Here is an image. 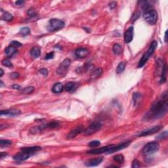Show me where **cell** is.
Masks as SVG:
<instances>
[{
    "label": "cell",
    "mask_w": 168,
    "mask_h": 168,
    "mask_svg": "<svg viewBox=\"0 0 168 168\" xmlns=\"http://www.w3.org/2000/svg\"><path fill=\"white\" fill-rule=\"evenodd\" d=\"M167 108V92L165 91L161 95V98L152 104L146 117L148 119L160 118L166 114Z\"/></svg>",
    "instance_id": "cell-1"
},
{
    "label": "cell",
    "mask_w": 168,
    "mask_h": 168,
    "mask_svg": "<svg viewBox=\"0 0 168 168\" xmlns=\"http://www.w3.org/2000/svg\"><path fill=\"white\" fill-rule=\"evenodd\" d=\"M157 45L158 43L156 41H153L151 43V45H150L148 50L145 53L143 56L142 57V58H141V60H140L139 63V68H141V67H142L143 66H145V64H146V62L148 61L150 57L153 54L154 52L155 49L157 47Z\"/></svg>",
    "instance_id": "cell-2"
},
{
    "label": "cell",
    "mask_w": 168,
    "mask_h": 168,
    "mask_svg": "<svg viewBox=\"0 0 168 168\" xmlns=\"http://www.w3.org/2000/svg\"><path fill=\"white\" fill-rule=\"evenodd\" d=\"M159 148H160V145L158 142H149L144 146L142 150V154L146 156L153 154L159 150Z\"/></svg>",
    "instance_id": "cell-3"
},
{
    "label": "cell",
    "mask_w": 168,
    "mask_h": 168,
    "mask_svg": "<svg viewBox=\"0 0 168 168\" xmlns=\"http://www.w3.org/2000/svg\"><path fill=\"white\" fill-rule=\"evenodd\" d=\"M115 147H116L115 145H108V146L100 148H96L89 150V151L87 152V153L89 154H99L103 153L112 154L114 153V152H116Z\"/></svg>",
    "instance_id": "cell-4"
},
{
    "label": "cell",
    "mask_w": 168,
    "mask_h": 168,
    "mask_svg": "<svg viewBox=\"0 0 168 168\" xmlns=\"http://www.w3.org/2000/svg\"><path fill=\"white\" fill-rule=\"evenodd\" d=\"M143 18L149 24L154 25L157 22L158 13L154 9H150L143 14Z\"/></svg>",
    "instance_id": "cell-5"
},
{
    "label": "cell",
    "mask_w": 168,
    "mask_h": 168,
    "mask_svg": "<svg viewBox=\"0 0 168 168\" xmlns=\"http://www.w3.org/2000/svg\"><path fill=\"white\" fill-rule=\"evenodd\" d=\"M65 24L61 20L57 18H53L49 21V25L47 26V30L50 32L57 31L60 30L64 26Z\"/></svg>",
    "instance_id": "cell-6"
},
{
    "label": "cell",
    "mask_w": 168,
    "mask_h": 168,
    "mask_svg": "<svg viewBox=\"0 0 168 168\" xmlns=\"http://www.w3.org/2000/svg\"><path fill=\"white\" fill-rule=\"evenodd\" d=\"M102 124L100 122H93L90 126H88L85 130H83V134L85 135H91L97 132L101 128Z\"/></svg>",
    "instance_id": "cell-7"
},
{
    "label": "cell",
    "mask_w": 168,
    "mask_h": 168,
    "mask_svg": "<svg viewBox=\"0 0 168 168\" xmlns=\"http://www.w3.org/2000/svg\"><path fill=\"white\" fill-rule=\"evenodd\" d=\"M70 64H71V61L70 59H66L60 63V66L57 70V72L59 75H65L66 74L67 71L69 70V66H70Z\"/></svg>",
    "instance_id": "cell-8"
},
{
    "label": "cell",
    "mask_w": 168,
    "mask_h": 168,
    "mask_svg": "<svg viewBox=\"0 0 168 168\" xmlns=\"http://www.w3.org/2000/svg\"><path fill=\"white\" fill-rule=\"evenodd\" d=\"M162 128V126H160H160H155V127H154L153 128L149 129H147L146 130V131H142V132H141V133L139 135V137H145V136L151 135H153V134L158 133Z\"/></svg>",
    "instance_id": "cell-9"
},
{
    "label": "cell",
    "mask_w": 168,
    "mask_h": 168,
    "mask_svg": "<svg viewBox=\"0 0 168 168\" xmlns=\"http://www.w3.org/2000/svg\"><path fill=\"white\" fill-rule=\"evenodd\" d=\"M32 155V154L30 153V152L22 151V152H18L16 154H15L13 156V159L17 161H22L28 160Z\"/></svg>",
    "instance_id": "cell-10"
},
{
    "label": "cell",
    "mask_w": 168,
    "mask_h": 168,
    "mask_svg": "<svg viewBox=\"0 0 168 168\" xmlns=\"http://www.w3.org/2000/svg\"><path fill=\"white\" fill-rule=\"evenodd\" d=\"M133 32L134 28L133 26H130L129 28L126 30L124 33V41L126 43H129L133 38Z\"/></svg>",
    "instance_id": "cell-11"
},
{
    "label": "cell",
    "mask_w": 168,
    "mask_h": 168,
    "mask_svg": "<svg viewBox=\"0 0 168 168\" xmlns=\"http://www.w3.org/2000/svg\"><path fill=\"white\" fill-rule=\"evenodd\" d=\"M83 131V127L82 126H78L77 127H76L75 129L72 130L68 135H67V139H72L75 138L78 135H79V133H81Z\"/></svg>",
    "instance_id": "cell-12"
},
{
    "label": "cell",
    "mask_w": 168,
    "mask_h": 168,
    "mask_svg": "<svg viewBox=\"0 0 168 168\" xmlns=\"http://www.w3.org/2000/svg\"><path fill=\"white\" fill-rule=\"evenodd\" d=\"M89 54V50L86 48L80 47L78 48L75 51V55L79 59H83L85 58Z\"/></svg>",
    "instance_id": "cell-13"
},
{
    "label": "cell",
    "mask_w": 168,
    "mask_h": 168,
    "mask_svg": "<svg viewBox=\"0 0 168 168\" xmlns=\"http://www.w3.org/2000/svg\"><path fill=\"white\" fill-rule=\"evenodd\" d=\"M21 111L19 110L16 109H9L6 110H2L0 112L1 116H15L21 114Z\"/></svg>",
    "instance_id": "cell-14"
},
{
    "label": "cell",
    "mask_w": 168,
    "mask_h": 168,
    "mask_svg": "<svg viewBox=\"0 0 168 168\" xmlns=\"http://www.w3.org/2000/svg\"><path fill=\"white\" fill-rule=\"evenodd\" d=\"M102 161H103V158H97L92 159V160H89V161L85 163V165L88 167L97 166V165H99L102 162Z\"/></svg>",
    "instance_id": "cell-15"
},
{
    "label": "cell",
    "mask_w": 168,
    "mask_h": 168,
    "mask_svg": "<svg viewBox=\"0 0 168 168\" xmlns=\"http://www.w3.org/2000/svg\"><path fill=\"white\" fill-rule=\"evenodd\" d=\"M77 87H78V84H77V83L72 82H70L66 84V85L64 86V89H65L66 91L72 93V92H74V91L77 89Z\"/></svg>",
    "instance_id": "cell-16"
},
{
    "label": "cell",
    "mask_w": 168,
    "mask_h": 168,
    "mask_svg": "<svg viewBox=\"0 0 168 168\" xmlns=\"http://www.w3.org/2000/svg\"><path fill=\"white\" fill-rule=\"evenodd\" d=\"M41 150V148L40 146H28V147H24L21 148V150L22 151H25V152H30V153L34 154L36 152H38V151H40V150Z\"/></svg>",
    "instance_id": "cell-17"
},
{
    "label": "cell",
    "mask_w": 168,
    "mask_h": 168,
    "mask_svg": "<svg viewBox=\"0 0 168 168\" xmlns=\"http://www.w3.org/2000/svg\"><path fill=\"white\" fill-rule=\"evenodd\" d=\"M47 128V124H43L41 125V126H36V127H32V129H30V131L31 133L32 134H38L39 133H41V131H43L44 129Z\"/></svg>",
    "instance_id": "cell-18"
},
{
    "label": "cell",
    "mask_w": 168,
    "mask_h": 168,
    "mask_svg": "<svg viewBox=\"0 0 168 168\" xmlns=\"http://www.w3.org/2000/svg\"><path fill=\"white\" fill-rule=\"evenodd\" d=\"M64 89V87L61 83H57L52 88V91L54 93H60L63 91Z\"/></svg>",
    "instance_id": "cell-19"
},
{
    "label": "cell",
    "mask_w": 168,
    "mask_h": 168,
    "mask_svg": "<svg viewBox=\"0 0 168 168\" xmlns=\"http://www.w3.org/2000/svg\"><path fill=\"white\" fill-rule=\"evenodd\" d=\"M16 52H17L16 48L14 47L11 46V45H10L8 47L6 48L5 50V55L7 57H12Z\"/></svg>",
    "instance_id": "cell-20"
},
{
    "label": "cell",
    "mask_w": 168,
    "mask_h": 168,
    "mask_svg": "<svg viewBox=\"0 0 168 168\" xmlns=\"http://www.w3.org/2000/svg\"><path fill=\"white\" fill-rule=\"evenodd\" d=\"M40 54H41V51H40V49L39 47H33L32 49H31L30 51V55L34 59H37L40 56Z\"/></svg>",
    "instance_id": "cell-21"
},
{
    "label": "cell",
    "mask_w": 168,
    "mask_h": 168,
    "mask_svg": "<svg viewBox=\"0 0 168 168\" xmlns=\"http://www.w3.org/2000/svg\"><path fill=\"white\" fill-rule=\"evenodd\" d=\"M103 69L101 68H97L96 70H95L91 74V79H95L97 78H98L100 76L103 74Z\"/></svg>",
    "instance_id": "cell-22"
},
{
    "label": "cell",
    "mask_w": 168,
    "mask_h": 168,
    "mask_svg": "<svg viewBox=\"0 0 168 168\" xmlns=\"http://www.w3.org/2000/svg\"><path fill=\"white\" fill-rule=\"evenodd\" d=\"M141 98H142V96L141 95V94L139 93H135L133 94V102L135 106H137L139 104V103L141 101Z\"/></svg>",
    "instance_id": "cell-23"
},
{
    "label": "cell",
    "mask_w": 168,
    "mask_h": 168,
    "mask_svg": "<svg viewBox=\"0 0 168 168\" xmlns=\"http://www.w3.org/2000/svg\"><path fill=\"white\" fill-rule=\"evenodd\" d=\"M126 62H122L117 65V68H116V73L117 74H121L124 71L125 69H126Z\"/></svg>",
    "instance_id": "cell-24"
},
{
    "label": "cell",
    "mask_w": 168,
    "mask_h": 168,
    "mask_svg": "<svg viewBox=\"0 0 168 168\" xmlns=\"http://www.w3.org/2000/svg\"><path fill=\"white\" fill-rule=\"evenodd\" d=\"M2 19L5 21L10 22V21H12L13 19V16L11 13H9L5 12L2 15Z\"/></svg>",
    "instance_id": "cell-25"
},
{
    "label": "cell",
    "mask_w": 168,
    "mask_h": 168,
    "mask_svg": "<svg viewBox=\"0 0 168 168\" xmlns=\"http://www.w3.org/2000/svg\"><path fill=\"white\" fill-rule=\"evenodd\" d=\"M11 145H12V142H11L10 140L2 139L0 141V146H1V148H2L8 147V146H11Z\"/></svg>",
    "instance_id": "cell-26"
},
{
    "label": "cell",
    "mask_w": 168,
    "mask_h": 168,
    "mask_svg": "<svg viewBox=\"0 0 168 168\" xmlns=\"http://www.w3.org/2000/svg\"><path fill=\"white\" fill-rule=\"evenodd\" d=\"M112 49H113L114 53L115 54H116V55H120L122 52V47L117 43H116L114 45Z\"/></svg>",
    "instance_id": "cell-27"
},
{
    "label": "cell",
    "mask_w": 168,
    "mask_h": 168,
    "mask_svg": "<svg viewBox=\"0 0 168 168\" xmlns=\"http://www.w3.org/2000/svg\"><path fill=\"white\" fill-rule=\"evenodd\" d=\"M114 160L118 164H123L124 162V157L122 154H116L113 157Z\"/></svg>",
    "instance_id": "cell-28"
},
{
    "label": "cell",
    "mask_w": 168,
    "mask_h": 168,
    "mask_svg": "<svg viewBox=\"0 0 168 168\" xmlns=\"http://www.w3.org/2000/svg\"><path fill=\"white\" fill-rule=\"evenodd\" d=\"M47 128L49 129H56L60 126V123H59V122L54 121V122H49V123H47Z\"/></svg>",
    "instance_id": "cell-29"
},
{
    "label": "cell",
    "mask_w": 168,
    "mask_h": 168,
    "mask_svg": "<svg viewBox=\"0 0 168 168\" xmlns=\"http://www.w3.org/2000/svg\"><path fill=\"white\" fill-rule=\"evenodd\" d=\"M34 88L32 86H29L27 87L26 88H24L23 89H22V93H24V94H31L34 91Z\"/></svg>",
    "instance_id": "cell-30"
},
{
    "label": "cell",
    "mask_w": 168,
    "mask_h": 168,
    "mask_svg": "<svg viewBox=\"0 0 168 168\" xmlns=\"http://www.w3.org/2000/svg\"><path fill=\"white\" fill-rule=\"evenodd\" d=\"M30 30L27 27L22 28H21V30H20V34L23 36H27V35L30 34Z\"/></svg>",
    "instance_id": "cell-31"
},
{
    "label": "cell",
    "mask_w": 168,
    "mask_h": 168,
    "mask_svg": "<svg viewBox=\"0 0 168 168\" xmlns=\"http://www.w3.org/2000/svg\"><path fill=\"white\" fill-rule=\"evenodd\" d=\"M168 134H167V131H164L163 133H161V134H160L157 137H156V139L158 140H163V139H165L167 138Z\"/></svg>",
    "instance_id": "cell-32"
},
{
    "label": "cell",
    "mask_w": 168,
    "mask_h": 168,
    "mask_svg": "<svg viewBox=\"0 0 168 168\" xmlns=\"http://www.w3.org/2000/svg\"><path fill=\"white\" fill-rule=\"evenodd\" d=\"M28 15L30 16V17H34V16H37V12L36 11V10L34 8H30L29 9L28 11Z\"/></svg>",
    "instance_id": "cell-33"
},
{
    "label": "cell",
    "mask_w": 168,
    "mask_h": 168,
    "mask_svg": "<svg viewBox=\"0 0 168 168\" xmlns=\"http://www.w3.org/2000/svg\"><path fill=\"white\" fill-rule=\"evenodd\" d=\"M100 145H101V142H100L99 141H91V142L88 144V146H90V147L94 148L100 146Z\"/></svg>",
    "instance_id": "cell-34"
},
{
    "label": "cell",
    "mask_w": 168,
    "mask_h": 168,
    "mask_svg": "<svg viewBox=\"0 0 168 168\" xmlns=\"http://www.w3.org/2000/svg\"><path fill=\"white\" fill-rule=\"evenodd\" d=\"M10 45H11V46L14 47L15 48H18L22 46V43H21L18 41H12L11 42V43H10Z\"/></svg>",
    "instance_id": "cell-35"
},
{
    "label": "cell",
    "mask_w": 168,
    "mask_h": 168,
    "mask_svg": "<svg viewBox=\"0 0 168 168\" xmlns=\"http://www.w3.org/2000/svg\"><path fill=\"white\" fill-rule=\"evenodd\" d=\"M2 64L6 67H13L12 63H11V61L9 59H5V60H3L2 61Z\"/></svg>",
    "instance_id": "cell-36"
},
{
    "label": "cell",
    "mask_w": 168,
    "mask_h": 168,
    "mask_svg": "<svg viewBox=\"0 0 168 168\" xmlns=\"http://www.w3.org/2000/svg\"><path fill=\"white\" fill-rule=\"evenodd\" d=\"M9 76L11 79H17L18 78H19L20 74H18V72H12L10 74Z\"/></svg>",
    "instance_id": "cell-37"
},
{
    "label": "cell",
    "mask_w": 168,
    "mask_h": 168,
    "mask_svg": "<svg viewBox=\"0 0 168 168\" xmlns=\"http://www.w3.org/2000/svg\"><path fill=\"white\" fill-rule=\"evenodd\" d=\"M140 167L139 161L138 160H134L132 164V167L133 168H138Z\"/></svg>",
    "instance_id": "cell-38"
},
{
    "label": "cell",
    "mask_w": 168,
    "mask_h": 168,
    "mask_svg": "<svg viewBox=\"0 0 168 168\" xmlns=\"http://www.w3.org/2000/svg\"><path fill=\"white\" fill-rule=\"evenodd\" d=\"M39 72L41 74H42V75L45 76H46L48 75V70L47 69H45V68H43V69H41L40 70H39Z\"/></svg>",
    "instance_id": "cell-39"
},
{
    "label": "cell",
    "mask_w": 168,
    "mask_h": 168,
    "mask_svg": "<svg viewBox=\"0 0 168 168\" xmlns=\"http://www.w3.org/2000/svg\"><path fill=\"white\" fill-rule=\"evenodd\" d=\"M54 57V53L53 52H50L49 53H48L47 55H46V56L45 57V60H49V59H53Z\"/></svg>",
    "instance_id": "cell-40"
},
{
    "label": "cell",
    "mask_w": 168,
    "mask_h": 168,
    "mask_svg": "<svg viewBox=\"0 0 168 168\" xmlns=\"http://www.w3.org/2000/svg\"><path fill=\"white\" fill-rule=\"evenodd\" d=\"M116 5H117V3L116 2H111L110 3H109L108 5H109V7L111 9H113L116 7Z\"/></svg>",
    "instance_id": "cell-41"
},
{
    "label": "cell",
    "mask_w": 168,
    "mask_h": 168,
    "mask_svg": "<svg viewBox=\"0 0 168 168\" xmlns=\"http://www.w3.org/2000/svg\"><path fill=\"white\" fill-rule=\"evenodd\" d=\"M24 1H21V0H20V1H17V2H15V4L17 5L20 6V5H22V4H24Z\"/></svg>",
    "instance_id": "cell-42"
},
{
    "label": "cell",
    "mask_w": 168,
    "mask_h": 168,
    "mask_svg": "<svg viewBox=\"0 0 168 168\" xmlns=\"http://www.w3.org/2000/svg\"><path fill=\"white\" fill-rule=\"evenodd\" d=\"M13 88L14 89H17V90H18V89H21V87L20 86V85H17V84H14V85H13Z\"/></svg>",
    "instance_id": "cell-43"
},
{
    "label": "cell",
    "mask_w": 168,
    "mask_h": 168,
    "mask_svg": "<svg viewBox=\"0 0 168 168\" xmlns=\"http://www.w3.org/2000/svg\"><path fill=\"white\" fill-rule=\"evenodd\" d=\"M7 156V153H6V152H2V153H1V155H0V156H1V158H3L4 157H5V156Z\"/></svg>",
    "instance_id": "cell-44"
},
{
    "label": "cell",
    "mask_w": 168,
    "mask_h": 168,
    "mask_svg": "<svg viewBox=\"0 0 168 168\" xmlns=\"http://www.w3.org/2000/svg\"><path fill=\"white\" fill-rule=\"evenodd\" d=\"M0 71H1V74H0V77H2V76H3V74H4V72H3V69H0Z\"/></svg>",
    "instance_id": "cell-45"
},
{
    "label": "cell",
    "mask_w": 168,
    "mask_h": 168,
    "mask_svg": "<svg viewBox=\"0 0 168 168\" xmlns=\"http://www.w3.org/2000/svg\"><path fill=\"white\" fill-rule=\"evenodd\" d=\"M167 31L165 32V37H164V41H165V42H167Z\"/></svg>",
    "instance_id": "cell-46"
},
{
    "label": "cell",
    "mask_w": 168,
    "mask_h": 168,
    "mask_svg": "<svg viewBox=\"0 0 168 168\" xmlns=\"http://www.w3.org/2000/svg\"><path fill=\"white\" fill-rule=\"evenodd\" d=\"M3 82H2V81H1V86H3Z\"/></svg>",
    "instance_id": "cell-47"
}]
</instances>
